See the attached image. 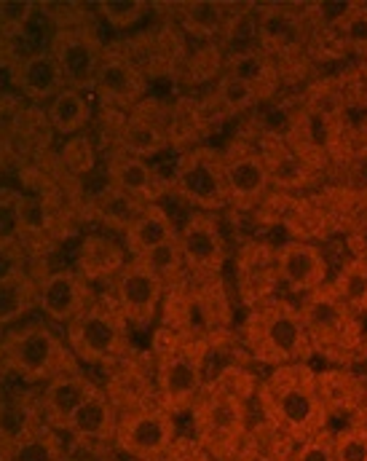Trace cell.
Masks as SVG:
<instances>
[{
  "label": "cell",
  "mask_w": 367,
  "mask_h": 461,
  "mask_svg": "<svg viewBox=\"0 0 367 461\" xmlns=\"http://www.w3.org/2000/svg\"><path fill=\"white\" fill-rule=\"evenodd\" d=\"M164 295L166 290L161 279L139 258H129L121 274L111 282V293H108V298L119 306L123 320L137 330L150 328L161 317Z\"/></svg>",
  "instance_id": "cell-12"
},
{
  "label": "cell",
  "mask_w": 367,
  "mask_h": 461,
  "mask_svg": "<svg viewBox=\"0 0 367 461\" xmlns=\"http://www.w3.org/2000/svg\"><path fill=\"white\" fill-rule=\"evenodd\" d=\"M103 172L116 191L139 204H161V199L169 194V175H164L150 161L126 156L119 150L103 156Z\"/></svg>",
  "instance_id": "cell-20"
},
{
  "label": "cell",
  "mask_w": 367,
  "mask_h": 461,
  "mask_svg": "<svg viewBox=\"0 0 367 461\" xmlns=\"http://www.w3.org/2000/svg\"><path fill=\"white\" fill-rule=\"evenodd\" d=\"M38 309V279L32 266L11 263L0 271V333L22 325Z\"/></svg>",
  "instance_id": "cell-26"
},
{
  "label": "cell",
  "mask_w": 367,
  "mask_h": 461,
  "mask_svg": "<svg viewBox=\"0 0 367 461\" xmlns=\"http://www.w3.org/2000/svg\"><path fill=\"white\" fill-rule=\"evenodd\" d=\"M19 103H22V97L13 95L11 89L0 97V175L19 172V167H22L13 137H11V113L16 111Z\"/></svg>",
  "instance_id": "cell-41"
},
{
  "label": "cell",
  "mask_w": 367,
  "mask_h": 461,
  "mask_svg": "<svg viewBox=\"0 0 367 461\" xmlns=\"http://www.w3.org/2000/svg\"><path fill=\"white\" fill-rule=\"evenodd\" d=\"M11 461H67L65 440L43 419L32 421L16 440Z\"/></svg>",
  "instance_id": "cell-32"
},
{
  "label": "cell",
  "mask_w": 367,
  "mask_h": 461,
  "mask_svg": "<svg viewBox=\"0 0 367 461\" xmlns=\"http://www.w3.org/2000/svg\"><path fill=\"white\" fill-rule=\"evenodd\" d=\"M11 137H13L22 164H32V161H40L43 156H49L54 150V140H57V134L46 118V108L30 105L24 100L11 113Z\"/></svg>",
  "instance_id": "cell-28"
},
{
  "label": "cell",
  "mask_w": 367,
  "mask_h": 461,
  "mask_svg": "<svg viewBox=\"0 0 367 461\" xmlns=\"http://www.w3.org/2000/svg\"><path fill=\"white\" fill-rule=\"evenodd\" d=\"M5 92H8V89H5V86H3V78H0V97H3V95H5Z\"/></svg>",
  "instance_id": "cell-48"
},
{
  "label": "cell",
  "mask_w": 367,
  "mask_h": 461,
  "mask_svg": "<svg viewBox=\"0 0 367 461\" xmlns=\"http://www.w3.org/2000/svg\"><path fill=\"white\" fill-rule=\"evenodd\" d=\"M169 113H172V103H166L161 97H145L123 118L116 142H113V150L142 158V161H153V158L164 156L166 150H172Z\"/></svg>",
  "instance_id": "cell-15"
},
{
  "label": "cell",
  "mask_w": 367,
  "mask_h": 461,
  "mask_svg": "<svg viewBox=\"0 0 367 461\" xmlns=\"http://www.w3.org/2000/svg\"><path fill=\"white\" fill-rule=\"evenodd\" d=\"M177 244L193 282H212L223 279V268L228 260V244L223 229L215 215L210 212H191L180 226Z\"/></svg>",
  "instance_id": "cell-13"
},
{
  "label": "cell",
  "mask_w": 367,
  "mask_h": 461,
  "mask_svg": "<svg viewBox=\"0 0 367 461\" xmlns=\"http://www.w3.org/2000/svg\"><path fill=\"white\" fill-rule=\"evenodd\" d=\"M177 443V419L156 400L121 411L116 448L134 461H161Z\"/></svg>",
  "instance_id": "cell-10"
},
{
  "label": "cell",
  "mask_w": 367,
  "mask_h": 461,
  "mask_svg": "<svg viewBox=\"0 0 367 461\" xmlns=\"http://www.w3.org/2000/svg\"><path fill=\"white\" fill-rule=\"evenodd\" d=\"M344 54H354L360 59L367 57V3H354L341 24L333 30Z\"/></svg>",
  "instance_id": "cell-40"
},
{
  "label": "cell",
  "mask_w": 367,
  "mask_h": 461,
  "mask_svg": "<svg viewBox=\"0 0 367 461\" xmlns=\"http://www.w3.org/2000/svg\"><path fill=\"white\" fill-rule=\"evenodd\" d=\"M169 194H175L193 212H220L228 207V183L223 169V150L196 145L175 158L169 172Z\"/></svg>",
  "instance_id": "cell-8"
},
{
  "label": "cell",
  "mask_w": 367,
  "mask_h": 461,
  "mask_svg": "<svg viewBox=\"0 0 367 461\" xmlns=\"http://www.w3.org/2000/svg\"><path fill=\"white\" fill-rule=\"evenodd\" d=\"M3 354L13 381L40 389L43 384L81 370L78 357L67 346L65 336H59L46 322H22L5 333H0Z\"/></svg>",
  "instance_id": "cell-5"
},
{
  "label": "cell",
  "mask_w": 367,
  "mask_h": 461,
  "mask_svg": "<svg viewBox=\"0 0 367 461\" xmlns=\"http://www.w3.org/2000/svg\"><path fill=\"white\" fill-rule=\"evenodd\" d=\"M338 81H341L346 105L367 108V57L365 59H360V62H357L346 76H341Z\"/></svg>",
  "instance_id": "cell-44"
},
{
  "label": "cell",
  "mask_w": 367,
  "mask_h": 461,
  "mask_svg": "<svg viewBox=\"0 0 367 461\" xmlns=\"http://www.w3.org/2000/svg\"><path fill=\"white\" fill-rule=\"evenodd\" d=\"M13 375L8 370V362H5V354H3V341H0V389H5V384H11Z\"/></svg>",
  "instance_id": "cell-47"
},
{
  "label": "cell",
  "mask_w": 367,
  "mask_h": 461,
  "mask_svg": "<svg viewBox=\"0 0 367 461\" xmlns=\"http://www.w3.org/2000/svg\"><path fill=\"white\" fill-rule=\"evenodd\" d=\"M46 118L54 129L57 137L67 140L76 134H84L94 123V105L86 97V92L78 89H62L49 105H46Z\"/></svg>",
  "instance_id": "cell-30"
},
{
  "label": "cell",
  "mask_w": 367,
  "mask_h": 461,
  "mask_svg": "<svg viewBox=\"0 0 367 461\" xmlns=\"http://www.w3.org/2000/svg\"><path fill=\"white\" fill-rule=\"evenodd\" d=\"M5 84L13 95H19L30 105L46 108L62 89H67L62 70L49 51V46L27 49L16 59V65L5 73Z\"/></svg>",
  "instance_id": "cell-17"
},
{
  "label": "cell",
  "mask_w": 367,
  "mask_h": 461,
  "mask_svg": "<svg viewBox=\"0 0 367 461\" xmlns=\"http://www.w3.org/2000/svg\"><path fill=\"white\" fill-rule=\"evenodd\" d=\"M97 389H100V384L89 373H84V370L65 373V375L43 384L38 389V408H40L43 421L51 429H57L59 435H65L70 421L76 419V413L84 408V402Z\"/></svg>",
  "instance_id": "cell-21"
},
{
  "label": "cell",
  "mask_w": 367,
  "mask_h": 461,
  "mask_svg": "<svg viewBox=\"0 0 367 461\" xmlns=\"http://www.w3.org/2000/svg\"><path fill=\"white\" fill-rule=\"evenodd\" d=\"M129 330L131 325L123 320L119 306L108 295H100L92 309H86L65 328V341L81 365L113 367L129 359V354L134 351Z\"/></svg>",
  "instance_id": "cell-7"
},
{
  "label": "cell",
  "mask_w": 367,
  "mask_h": 461,
  "mask_svg": "<svg viewBox=\"0 0 367 461\" xmlns=\"http://www.w3.org/2000/svg\"><path fill=\"white\" fill-rule=\"evenodd\" d=\"M237 8L239 5H231V3L193 0V3L172 5V19L196 43H223V35H226Z\"/></svg>",
  "instance_id": "cell-27"
},
{
  "label": "cell",
  "mask_w": 367,
  "mask_h": 461,
  "mask_svg": "<svg viewBox=\"0 0 367 461\" xmlns=\"http://www.w3.org/2000/svg\"><path fill=\"white\" fill-rule=\"evenodd\" d=\"M119 419L121 411L113 402V397L108 394L105 386H100L86 402L84 408L76 413V419L67 427V438H73L76 443L84 446H105V443H116V432H119Z\"/></svg>",
  "instance_id": "cell-24"
},
{
  "label": "cell",
  "mask_w": 367,
  "mask_h": 461,
  "mask_svg": "<svg viewBox=\"0 0 367 461\" xmlns=\"http://www.w3.org/2000/svg\"><path fill=\"white\" fill-rule=\"evenodd\" d=\"M265 164H268V175H271V188L276 194H298V191H309L314 188L319 180H322V172L314 169L306 158H300L284 140L282 131H273V129H265L260 131L257 140H252Z\"/></svg>",
  "instance_id": "cell-18"
},
{
  "label": "cell",
  "mask_w": 367,
  "mask_h": 461,
  "mask_svg": "<svg viewBox=\"0 0 367 461\" xmlns=\"http://www.w3.org/2000/svg\"><path fill=\"white\" fill-rule=\"evenodd\" d=\"M346 249L352 258H367V199L346 226Z\"/></svg>",
  "instance_id": "cell-45"
},
{
  "label": "cell",
  "mask_w": 367,
  "mask_h": 461,
  "mask_svg": "<svg viewBox=\"0 0 367 461\" xmlns=\"http://www.w3.org/2000/svg\"><path fill=\"white\" fill-rule=\"evenodd\" d=\"M207 348L210 344L185 339L161 325L153 336L150 354H153L156 402L175 419L183 413H191L196 397L201 394L207 384V375H204Z\"/></svg>",
  "instance_id": "cell-3"
},
{
  "label": "cell",
  "mask_w": 367,
  "mask_h": 461,
  "mask_svg": "<svg viewBox=\"0 0 367 461\" xmlns=\"http://www.w3.org/2000/svg\"><path fill=\"white\" fill-rule=\"evenodd\" d=\"M237 285L246 309H255L257 303L276 298L273 290L276 285H282L276 268V247L257 241L245 244V249L237 258Z\"/></svg>",
  "instance_id": "cell-22"
},
{
  "label": "cell",
  "mask_w": 367,
  "mask_h": 461,
  "mask_svg": "<svg viewBox=\"0 0 367 461\" xmlns=\"http://www.w3.org/2000/svg\"><path fill=\"white\" fill-rule=\"evenodd\" d=\"M226 65V49L220 43H196L185 65L180 68L175 84L180 86H212Z\"/></svg>",
  "instance_id": "cell-33"
},
{
  "label": "cell",
  "mask_w": 367,
  "mask_h": 461,
  "mask_svg": "<svg viewBox=\"0 0 367 461\" xmlns=\"http://www.w3.org/2000/svg\"><path fill=\"white\" fill-rule=\"evenodd\" d=\"M177 233H180V226L172 221V215L164 204H145L139 210V215L126 226L121 241L129 258H145L153 249L175 241Z\"/></svg>",
  "instance_id": "cell-29"
},
{
  "label": "cell",
  "mask_w": 367,
  "mask_h": 461,
  "mask_svg": "<svg viewBox=\"0 0 367 461\" xmlns=\"http://www.w3.org/2000/svg\"><path fill=\"white\" fill-rule=\"evenodd\" d=\"M38 279V312L57 325H70L100 298L92 282H86L73 266L62 268H32Z\"/></svg>",
  "instance_id": "cell-14"
},
{
  "label": "cell",
  "mask_w": 367,
  "mask_h": 461,
  "mask_svg": "<svg viewBox=\"0 0 367 461\" xmlns=\"http://www.w3.org/2000/svg\"><path fill=\"white\" fill-rule=\"evenodd\" d=\"M242 346L255 362L268 365L271 370L284 365H309L314 357L300 306L279 295L246 312L242 322Z\"/></svg>",
  "instance_id": "cell-4"
},
{
  "label": "cell",
  "mask_w": 367,
  "mask_h": 461,
  "mask_svg": "<svg viewBox=\"0 0 367 461\" xmlns=\"http://www.w3.org/2000/svg\"><path fill=\"white\" fill-rule=\"evenodd\" d=\"M19 196L22 188L0 185V260L30 266L19 230Z\"/></svg>",
  "instance_id": "cell-34"
},
{
  "label": "cell",
  "mask_w": 367,
  "mask_h": 461,
  "mask_svg": "<svg viewBox=\"0 0 367 461\" xmlns=\"http://www.w3.org/2000/svg\"><path fill=\"white\" fill-rule=\"evenodd\" d=\"M207 95L212 97L218 113L223 115L226 121H228V118H239V115L252 113L255 108H260L257 95H255L246 84H242L239 78H234V76H228V73H220V78L210 86Z\"/></svg>",
  "instance_id": "cell-36"
},
{
  "label": "cell",
  "mask_w": 367,
  "mask_h": 461,
  "mask_svg": "<svg viewBox=\"0 0 367 461\" xmlns=\"http://www.w3.org/2000/svg\"><path fill=\"white\" fill-rule=\"evenodd\" d=\"M276 268H279V282L290 293L303 298L330 285L327 255L311 241L290 239L282 247H276Z\"/></svg>",
  "instance_id": "cell-19"
},
{
  "label": "cell",
  "mask_w": 367,
  "mask_h": 461,
  "mask_svg": "<svg viewBox=\"0 0 367 461\" xmlns=\"http://www.w3.org/2000/svg\"><path fill=\"white\" fill-rule=\"evenodd\" d=\"M255 394L265 424L295 446L327 429L330 411L322 400L319 375L311 365L273 367L257 384Z\"/></svg>",
  "instance_id": "cell-1"
},
{
  "label": "cell",
  "mask_w": 367,
  "mask_h": 461,
  "mask_svg": "<svg viewBox=\"0 0 367 461\" xmlns=\"http://www.w3.org/2000/svg\"><path fill=\"white\" fill-rule=\"evenodd\" d=\"M94 16L113 30H137L148 16H156V5L145 0H105L94 3Z\"/></svg>",
  "instance_id": "cell-38"
},
{
  "label": "cell",
  "mask_w": 367,
  "mask_h": 461,
  "mask_svg": "<svg viewBox=\"0 0 367 461\" xmlns=\"http://www.w3.org/2000/svg\"><path fill=\"white\" fill-rule=\"evenodd\" d=\"M40 22H43L40 3H30V0H0V32L5 38L16 41L19 46L24 41H30L32 27H38Z\"/></svg>",
  "instance_id": "cell-37"
},
{
  "label": "cell",
  "mask_w": 367,
  "mask_h": 461,
  "mask_svg": "<svg viewBox=\"0 0 367 461\" xmlns=\"http://www.w3.org/2000/svg\"><path fill=\"white\" fill-rule=\"evenodd\" d=\"M330 290L357 314H367V258H349L330 279Z\"/></svg>",
  "instance_id": "cell-35"
},
{
  "label": "cell",
  "mask_w": 367,
  "mask_h": 461,
  "mask_svg": "<svg viewBox=\"0 0 367 461\" xmlns=\"http://www.w3.org/2000/svg\"><path fill=\"white\" fill-rule=\"evenodd\" d=\"M116 43L148 81H158V78L175 81L191 54L188 35L172 19V5L166 16H158L150 27L137 30L129 38H119Z\"/></svg>",
  "instance_id": "cell-9"
},
{
  "label": "cell",
  "mask_w": 367,
  "mask_h": 461,
  "mask_svg": "<svg viewBox=\"0 0 367 461\" xmlns=\"http://www.w3.org/2000/svg\"><path fill=\"white\" fill-rule=\"evenodd\" d=\"M129 263V252L121 239L111 233H86L76 247L73 268L92 285H111Z\"/></svg>",
  "instance_id": "cell-23"
},
{
  "label": "cell",
  "mask_w": 367,
  "mask_h": 461,
  "mask_svg": "<svg viewBox=\"0 0 367 461\" xmlns=\"http://www.w3.org/2000/svg\"><path fill=\"white\" fill-rule=\"evenodd\" d=\"M336 461H367V424L336 432Z\"/></svg>",
  "instance_id": "cell-42"
},
{
  "label": "cell",
  "mask_w": 367,
  "mask_h": 461,
  "mask_svg": "<svg viewBox=\"0 0 367 461\" xmlns=\"http://www.w3.org/2000/svg\"><path fill=\"white\" fill-rule=\"evenodd\" d=\"M300 317H303L309 344L317 357L338 367L354 365L360 359L363 344H365L363 322L330 290V285L306 295V301L300 303Z\"/></svg>",
  "instance_id": "cell-6"
},
{
  "label": "cell",
  "mask_w": 367,
  "mask_h": 461,
  "mask_svg": "<svg viewBox=\"0 0 367 461\" xmlns=\"http://www.w3.org/2000/svg\"><path fill=\"white\" fill-rule=\"evenodd\" d=\"M223 150V169L228 183V207L234 210H260L271 196V175L260 148L249 137L231 140Z\"/></svg>",
  "instance_id": "cell-11"
},
{
  "label": "cell",
  "mask_w": 367,
  "mask_h": 461,
  "mask_svg": "<svg viewBox=\"0 0 367 461\" xmlns=\"http://www.w3.org/2000/svg\"><path fill=\"white\" fill-rule=\"evenodd\" d=\"M57 158L62 164L65 175L70 180H78V183L92 180L103 169V153H100V145H97L92 131L62 140V145L57 150Z\"/></svg>",
  "instance_id": "cell-31"
},
{
  "label": "cell",
  "mask_w": 367,
  "mask_h": 461,
  "mask_svg": "<svg viewBox=\"0 0 367 461\" xmlns=\"http://www.w3.org/2000/svg\"><path fill=\"white\" fill-rule=\"evenodd\" d=\"M139 260H145L150 266V271L161 279V285H164L166 293H172V290H177V287H183V285L191 282L177 239L169 241V244H164V247H158V249H153L150 255H145Z\"/></svg>",
  "instance_id": "cell-39"
},
{
  "label": "cell",
  "mask_w": 367,
  "mask_h": 461,
  "mask_svg": "<svg viewBox=\"0 0 367 461\" xmlns=\"http://www.w3.org/2000/svg\"><path fill=\"white\" fill-rule=\"evenodd\" d=\"M148 78L139 73V68L121 51V46L113 41L105 49V57L100 62V70L94 76L92 95L97 97L100 108L131 113L145 97H148Z\"/></svg>",
  "instance_id": "cell-16"
},
{
  "label": "cell",
  "mask_w": 367,
  "mask_h": 461,
  "mask_svg": "<svg viewBox=\"0 0 367 461\" xmlns=\"http://www.w3.org/2000/svg\"><path fill=\"white\" fill-rule=\"evenodd\" d=\"M223 73H228V76H234L242 84H246L257 95L260 105L273 100L279 95V89H282L279 65L260 46H246V49H237V51H226Z\"/></svg>",
  "instance_id": "cell-25"
},
{
  "label": "cell",
  "mask_w": 367,
  "mask_h": 461,
  "mask_svg": "<svg viewBox=\"0 0 367 461\" xmlns=\"http://www.w3.org/2000/svg\"><path fill=\"white\" fill-rule=\"evenodd\" d=\"M22 46L16 43V41H11V38H5L3 32H0V78L16 65V59L22 57Z\"/></svg>",
  "instance_id": "cell-46"
},
{
  "label": "cell",
  "mask_w": 367,
  "mask_h": 461,
  "mask_svg": "<svg viewBox=\"0 0 367 461\" xmlns=\"http://www.w3.org/2000/svg\"><path fill=\"white\" fill-rule=\"evenodd\" d=\"M234 375L237 370L228 367L220 375L207 378L191 408L196 446L212 461H237L249 438L246 394Z\"/></svg>",
  "instance_id": "cell-2"
},
{
  "label": "cell",
  "mask_w": 367,
  "mask_h": 461,
  "mask_svg": "<svg viewBox=\"0 0 367 461\" xmlns=\"http://www.w3.org/2000/svg\"><path fill=\"white\" fill-rule=\"evenodd\" d=\"M287 461H336V432L325 429L292 448Z\"/></svg>",
  "instance_id": "cell-43"
}]
</instances>
